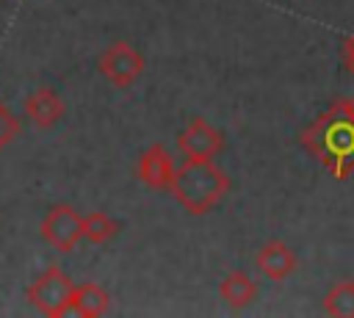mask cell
<instances>
[{"label": "cell", "instance_id": "cell-10", "mask_svg": "<svg viewBox=\"0 0 354 318\" xmlns=\"http://www.w3.org/2000/svg\"><path fill=\"white\" fill-rule=\"evenodd\" d=\"M218 296L230 310H243L257 299V282L243 271H230L218 285Z\"/></svg>", "mask_w": 354, "mask_h": 318}, {"label": "cell", "instance_id": "cell-11", "mask_svg": "<svg viewBox=\"0 0 354 318\" xmlns=\"http://www.w3.org/2000/svg\"><path fill=\"white\" fill-rule=\"evenodd\" d=\"M324 312L335 318H354V279L335 282L324 296Z\"/></svg>", "mask_w": 354, "mask_h": 318}, {"label": "cell", "instance_id": "cell-13", "mask_svg": "<svg viewBox=\"0 0 354 318\" xmlns=\"http://www.w3.org/2000/svg\"><path fill=\"white\" fill-rule=\"evenodd\" d=\"M19 133V122L14 119V113L0 102V152L6 149V144Z\"/></svg>", "mask_w": 354, "mask_h": 318}, {"label": "cell", "instance_id": "cell-8", "mask_svg": "<svg viewBox=\"0 0 354 318\" xmlns=\"http://www.w3.org/2000/svg\"><path fill=\"white\" fill-rule=\"evenodd\" d=\"M25 116L39 130H50L64 116V102H61V97L53 88H36L25 100Z\"/></svg>", "mask_w": 354, "mask_h": 318}, {"label": "cell", "instance_id": "cell-5", "mask_svg": "<svg viewBox=\"0 0 354 318\" xmlns=\"http://www.w3.org/2000/svg\"><path fill=\"white\" fill-rule=\"evenodd\" d=\"M177 149L185 160H213L224 149V135L207 119H191L177 135Z\"/></svg>", "mask_w": 354, "mask_h": 318}, {"label": "cell", "instance_id": "cell-12", "mask_svg": "<svg viewBox=\"0 0 354 318\" xmlns=\"http://www.w3.org/2000/svg\"><path fill=\"white\" fill-rule=\"evenodd\" d=\"M116 232H119V221H113L108 213L94 210V213L83 216V241H88L94 246H102L111 238H116Z\"/></svg>", "mask_w": 354, "mask_h": 318}, {"label": "cell", "instance_id": "cell-7", "mask_svg": "<svg viewBox=\"0 0 354 318\" xmlns=\"http://www.w3.org/2000/svg\"><path fill=\"white\" fill-rule=\"evenodd\" d=\"M254 263H257V271H260L263 277L274 279V282L288 279V277L296 271V265H299L296 252H293L288 243H282V241H268V243L257 252Z\"/></svg>", "mask_w": 354, "mask_h": 318}, {"label": "cell", "instance_id": "cell-6", "mask_svg": "<svg viewBox=\"0 0 354 318\" xmlns=\"http://www.w3.org/2000/svg\"><path fill=\"white\" fill-rule=\"evenodd\" d=\"M174 171H177V163L171 158V152L163 147V144H152L141 152L138 163H136V174L138 180L152 188V191H169L171 188V180H174Z\"/></svg>", "mask_w": 354, "mask_h": 318}, {"label": "cell", "instance_id": "cell-9", "mask_svg": "<svg viewBox=\"0 0 354 318\" xmlns=\"http://www.w3.org/2000/svg\"><path fill=\"white\" fill-rule=\"evenodd\" d=\"M108 307H111V296H108V290L102 285H97V282L75 285L69 312H75L80 318H100V315L108 312Z\"/></svg>", "mask_w": 354, "mask_h": 318}, {"label": "cell", "instance_id": "cell-14", "mask_svg": "<svg viewBox=\"0 0 354 318\" xmlns=\"http://www.w3.org/2000/svg\"><path fill=\"white\" fill-rule=\"evenodd\" d=\"M343 64H346V69L354 75V33L343 41Z\"/></svg>", "mask_w": 354, "mask_h": 318}, {"label": "cell", "instance_id": "cell-1", "mask_svg": "<svg viewBox=\"0 0 354 318\" xmlns=\"http://www.w3.org/2000/svg\"><path fill=\"white\" fill-rule=\"evenodd\" d=\"M171 196L191 216H205L230 194V177L213 160H185L171 180Z\"/></svg>", "mask_w": 354, "mask_h": 318}, {"label": "cell", "instance_id": "cell-4", "mask_svg": "<svg viewBox=\"0 0 354 318\" xmlns=\"http://www.w3.org/2000/svg\"><path fill=\"white\" fill-rule=\"evenodd\" d=\"M41 238L55 252H72L83 241V216L72 205H53L41 218Z\"/></svg>", "mask_w": 354, "mask_h": 318}, {"label": "cell", "instance_id": "cell-2", "mask_svg": "<svg viewBox=\"0 0 354 318\" xmlns=\"http://www.w3.org/2000/svg\"><path fill=\"white\" fill-rule=\"evenodd\" d=\"M72 293H75V282L61 265H47L25 290L30 307L47 318L66 315L72 307Z\"/></svg>", "mask_w": 354, "mask_h": 318}, {"label": "cell", "instance_id": "cell-3", "mask_svg": "<svg viewBox=\"0 0 354 318\" xmlns=\"http://www.w3.org/2000/svg\"><path fill=\"white\" fill-rule=\"evenodd\" d=\"M144 55L138 47L130 41H113L97 61L100 75L113 86V88H130L141 75H144Z\"/></svg>", "mask_w": 354, "mask_h": 318}]
</instances>
